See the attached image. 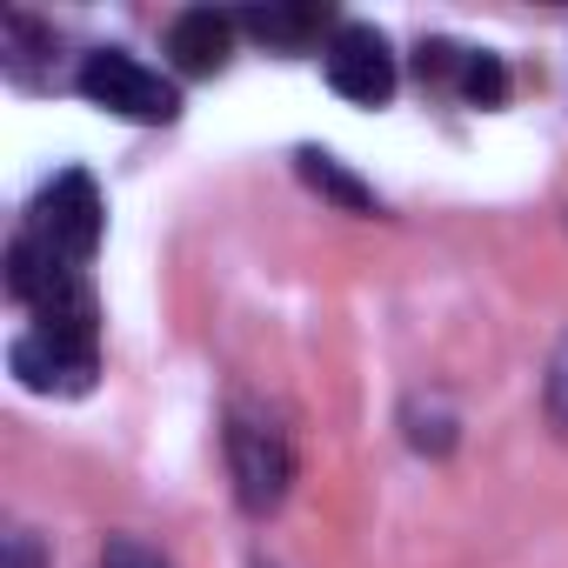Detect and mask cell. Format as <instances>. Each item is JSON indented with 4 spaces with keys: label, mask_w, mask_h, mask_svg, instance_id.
<instances>
[{
    "label": "cell",
    "mask_w": 568,
    "mask_h": 568,
    "mask_svg": "<svg viewBox=\"0 0 568 568\" xmlns=\"http://www.w3.org/2000/svg\"><path fill=\"white\" fill-rule=\"evenodd\" d=\"M328 88H335L342 101L382 108V101L395 94V54H388V41H382L375 28H362V21L335 28V41H328Z\"/></svg>",
    "instance_id": "cell-4"
},
{
    "label": "cell",
    "mask_w": 568,
    "mask_h": 568,
    "mask_svg": "<svg viewBox=\"0 0 568 568\" xmlns=\"http://www.w3.org/2000/svg\"><path fill=\"white\" fill-rule=\"evenodd\" d=\"M101 568H168V561H161V548H148L141 535H108Z\"/></svg>",
    "instance_id": "cell-12"
},
{
    "label": "cell",
    "mask_w": 568,
    "mask_h": 568,
    "mask_svg": "<svg viewBox=\"0 0 568 568\" xmlns=\"http://www.w3.org/2000/svg\"><path fill=\"white\" fill-rule=\"evenodd\" d=\"M295 168H302V181H308L315 194L342 201L348 214H375V207H382V201H375V187H368V181H355V174H348L335 154H322V148H302V154H295Z\"/></svg>",
    "instance_id": "cell-7"
},
{
    "label": "cell",
    "mask_w": 568,
    "mask_h": 568,
    "mask_svg": "<svg viewBox=\"0 0 568 568\" xmlns=\"http://www.w3.org/2000/svg\"><path fill=\"white\" fill-rule=\"evenodd\" d=\"M101 114H121V121H141V128H154V121H174L181 114V94H174V81H161L148 61H134L128 48H94L88 61H81V81H74Z\"/></svg>",
    "instance_id": "cell-3"
},
{
    "label": "cell",
    "mask_w": 568,
    "mask_h": 568,
    "mask_svg": "<svg viewBox=\"0 0 568 568\" xmlns=\"http://www.w3.org/2000/svg\"><path fill=\"white\" fill-rule=\"evenodd\" d=\"M8 368H14V382H21V388H34V395H88V388H94V368H101V355L61 348L54 335L28 328V335L8 348Z\"/></svg>",
    "instance_id": "cell-5"
},
{
    "label": "cell",
    "mask_w": 568,
    "mask_h": 568,
    "mask_svg": "<svg viewBox=\"0 0 568 568\" xmlns=\"http://www.w3.org/2000/svg\"><path fill=\"white\" fill-rule=\"evenodd\" d=\"M241 28L261 34L267 48H308V41L328 28V14H322V8H247Z\"/></svg>",
    "instance_id": "cell-8"
},
{
    "label": "cell",
    "mask_w": 568,
    "mask_h": 568,
    "mask_svg": "<svg viewBox=\"0 0 568 568\" xmlns=\"http://www.w3.org/2000/svg\"><path fill=\"white\" fill-rule=\"evenodd\" d=\"M455 88H462V101H475V108H495V101L508 94V68H501L495 54H462V74H455Z\"/></svg>",
    "instance_id": "cell-10"
},
{
    "label": "cell",
    "mask_w": 568,
    "mask_h": 568,
    "mask_svg": "<svg viewBox=\"0 0 568 568\" xmlns=\"http://www.w3.org/2000/svg\"><path fill=\"white\" fill-rule=\"evenodd\" d=\"M541 402H548V422L568 435V335L555 342V355H548V382H541Z\"/></svg>",
    "instance_id": "cell-11"
},
{
    "label": "cell",
    "mask_w": 568,
    "mask_h": 568,
    "mask_svg": "<svg viewBox=\"0 0 568 568\" xmlns=\"http://www.w3.org/2000/svg\"><path fill=\"white\" fill-rule=\"evenodd\" d=\"M0 568H48L41 535L34 528H8V541H0Z\"/></svg>",
    "instance_id": "cell-13"
},
{
    "label": "cell",
    "mask_w": 568,
    "mask_h": 568,
    "mask_svg": "<svg viewBox=\"0 0 568 568\" xmlns=\"http://www.w3.org/2000/svg\"><path fill=\"white\" fill-rule=\"evenodd\" d=\"M227 48H234V21L214 14V8H187V14L168 21V54H174L181 74H221Z\"/></svg>",
    "instance_id": "cell-6"
},
{
    "label": "cell",
    "mask_w": 568,
    "mask_h": 568,
    "mask_svg": "<svg viewBox=\"0 0 568 568\" xmlns=\"http://www.w3.org/2000/svg\"><path fill=\"white\" fill-rule=\"evenodd\" d=\"M227 475H234V501L247 515H274L295 488V448L267 408L234 402L227 408Z\"/></svg>",
    "instance_id": "cell-1"
},
{
    "label": "cell",
    "mask_w": 568,
    "mask_h": 568,
    "mask_svg": "<svg viewBox=\"0 0 568 568\" xmlns=\"http://www.w3.org/2000/svg\"><path fill=\"white\" fill-rule=\"evenodd\" d=\"M402 428H408V442H415L422 455H448V448H455V408H448L442 395H408Z\"/></svg>",
    "instance_id": "cell-9"
},
{
    "label": "cell",
    "mask_w": 568,
    "mask_h": 568,
    "mask_svg": "<svg viewBox=\"0 0 568 568\" xmlns=\"http://www.w3.org/2000/svg\"><path fill=\"white\" fill-rule=\"evenodd\" d=\"M21 234H34L41 247H54L61 261H88L94 247H101V234H108V207H101V187H94V174H81V168H61L41 194H34V207H28V227Z\"/></svg>",
    "instance_id": "cell-2"
},
{
    "label": "cell",
    "mask_w": 568,
    "mask_h": 568,
    "mask_svg": "<svg viewBox=\"0 0 568 568\" xmlns=\"http://www.w3.org/2000/svg\"><path fill=\"white\" fill-rule=\"evenodd\" d=\"M261 568H267V561H261Z\"/></svg>",
    "instance_id": "cell-14"
}]
</instances>
